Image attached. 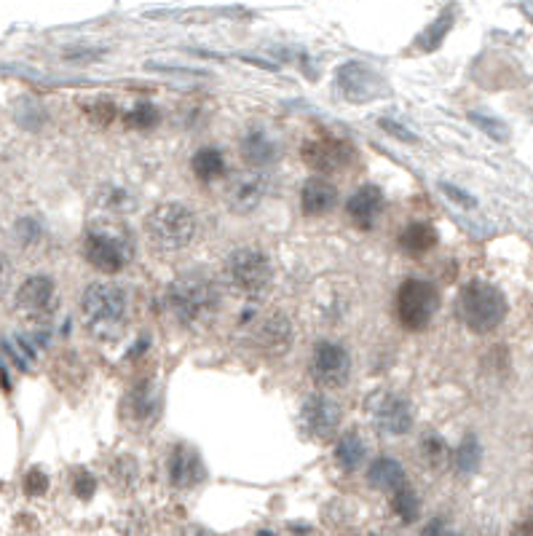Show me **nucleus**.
I'll use <instances>...</instances> for the list:
<instances>
[{
	"label": "nucleus",
	"mask_w": 533,
	"mask_h": 536,
	"mask_svg": "<svg viewBox=\"0 0 533 536\" xmlns=\"http://www.w3.org/2000/svg\"><path fill=\"white\" fill-rule=\"evenodd\" d=\"M81 316L91 335L102 341H116L124 333L127 316H129L127 293L118 284L94 282L81 295Z\"/></svg>",
	"instance_id": "1"
},
{
	"label": "nucleus",
	"mask_w": 533,
	"mask_h": 536,
	"mask_svg": "<svg viewBox=\"0 0 533 536\" xmlns=\"http://www.w3.org/2000/svg\"><path fill=\"white\" fill-rule=\"evenodd\" d=\"M167 304L185 327H201L220 309L218 284L207 273H182L167 290Z\"/></svg>",
	"instance_id": "2"
},
{
	"label": "nucleus",
	"mask_w": 533,
	"mask_h": 536,
	"mask_svg": "<svg viewBox=\"0 0 533 536\" xmlns=\"http://www.w3.org/2000/svg\"><path fill=\"white\" fill-rule=\"evenodd\" d=\"M84 258L102 273H118L134 261L132 231L118 221H99L84 236Z\"/></svg>",
	"instance_id": "3"
},
{
	"label": "nucleus",
	"mask_w": 533,
	"mask_h": 536,
	"mask_svg": "<svg viewBox=\"0 0 533 536\" xmlns=\"http://www.w3.org/2000/svg\"><path fill=\"white\" fill-rule=\"evenodd\" d=\"M145 236L153 250L172 255L185 250L196 236V215L178 201L159 204L145 218Z\"/></svg>",
	"instance_id": "4"
},
{
	"label": "nucleus",
	"mask_w": 533,
	"mask_h": 536,
	"mask_svg": "<svg viewBox=\"0 0 533 536\" xmlns=\"http://www.w3.org/2000/svg\"><path fill=\"white\" fill-rule=\"evenodd\" d=\"M458 314L472 333L486 335L507 319V298L496 284L472 279L458 293Z\"/></svg>",
	"instance_id": "5"
},
{
	"label": "nucleus",
	"mask_w": 533,
	"mask_h": 536,
	"mask_svg": "<svg viewBox=\"0 0 533 536\" xmlns=\"http://www.w3.org/2000/svg\"><path fill=\"white\" fill-rule=\"evenodd\" d=\"M225 282L241 298H266L273 284V268L266 253L258 247H236L225 261Z\"/></svg>",
	"instance_id": "6"
},
{
	"label": "nucleus",
	"mask_w": 533,
	"mask_h": 536,
	"mask_svg": "<svg viewBox=\"0 0 533 536\" xmlns=\"http://www.w3.org/2000/svg\"><path fill=\"white\" fill-rule=\"evenodd\" d=\"M440 309V293L432 282L424 279H405L397 290V316L402 327L421 333L432 325L435 314Z\"/></svg>",
	"instance_id": "7"
},
{
	"label": "nucleus",
	"mask_w": 533,
	"mask_h": 536,
	"mask_svg": "<svg viewBox=\"0 0 533 536\" xmlns=\"http://www.w3.org/2000/svg\"><path fill=\"white\" fill-rule=\"evenodd\" d=\"M301 159L303 164L319 172V178H327V175H335V172H343L352 159H354V148L346 142V139H338V137H313V139H306L301 145Z\"/></svg>",
	"instance_id": "8"
},
{
	"label": "nucleus",
	"mask_w": 533,
	"mask_h": 536,
	"mask_svg": "<svg viewBox=\"0 0 533 536\" xmlns=\"http://www.w3.org/2000/svg\"><path fill=\"white\" fill-rule=\"evenodd\" d=\"M312 378L316 387L322 389H341L349 384L352 376V357L346 352V346L335 344V341H319L313 346L312 362Z\"/></svg>",
	"instance_id": "9"
},
{
	"label": "nucleus",
	"mask_w": 533,
	"mask_h": 536,
	"mask_svg": "<svg viewBox=\"0 0 533 536\" xmlns=\"http://www.w3.org/2000/svg\"><path fill=\"white\" fill-rule=\"evenodd\" d=\"M250 338H252V346L263 357H284L292 349L295 330H292V322H290L287 314L271 312L258 316L250 325Z\"/></svg>",
	"instance_id": "10"
},
{
	"label": "nucleus",
	"mask_w": 533,
	"mask_h": 536,
	"mask_svg": "<svg viewBox=\"0 0 533 536\" xmlns=\"http://www.w3.org/2000/svg\"><path fill=\"white\" fill-rule=\"evenodd\" d=\"M301 427L312 440H330L341 427V407L327 395H312L301 407Z\"/></svg>",
	"instance_id": "11"
},
{
	"label": "nucleus",
	"mask_w": 533,
	"mask_h": 536,
	"mask_svg": "<svg viewBox=\"0 0 533 536\" xmlns=\"http://www.w3.org/2000/svg\"><path fill=\"white\" fill-rule=\"evenodd\" d=\"M268 191V178L261 172H241L228 180L225 185V204L236 215H250L261 207Z\"/></svg>",
	"instance_id": "12"
},
{
	"label": "nucleus",
	"mask_w": 533,
	"mask_h": 536,
	"mask_svg": "<svg viewBox=\"0 0 533 536\" xmlns=\"http://www.w3.org/2000/svg\"><path fill=\"white\" fill-rule=\"evenodd\" d=\"M338 87L343 91V97L352 99V102H370V99H375V97L384 94L381 76L373 67L362 65V62H346V65H341V70H338Z\"/></svg>",
	"instance_id": "13"
},
{
	"label": "nucleus",
	"mask_w": 533,
	"mask_h": 536,
	"mask_svg": "<svg viewBox=\"0 0 533 536\" xmlns=\"http://www.w3.org/2000/svg\"><path fill=\"white\" fill-rule=\"evenodd\" d=\"M373 424L386 438H402L413 427V405L400 395H384L373 405Z\"/></svg>",
	"instance_id": "14"
},
{
	"label": "nucleus",
	"mask_w": 533,
	"mask_h": 536,
	"mask_svg": "<svg viewBox=\"0 0 533 536\" xmlns=\"http://www.w3.org/2000/svg\"><path fill=\"white\" fill-rule=\"evenodd\" d=\"M16 306L27 316H48L56 306V287L48 276H30L16 290Z\"/></svg>",
	"instance_id": "15"
},
{
	"label": "nucleus",
	"mask_w": 533,
	"mask_h": 536,
	"mask_svg": "<svg viewBox=\"0 0 533 536\" xmlns=\"http://www.w3.org/2000/svg\"><path fill=\"white\" fill-rule=\"evenodd\" d=\"M167 469H169V483L175 489H182V491L196 489L204 480V475H207L199 450H193L190 446H182V443L172 448Z\"/></svg>",
	"instance_id": "16"
},
{
	"label": "nucleus",
	"mask_w": 533,
	"mask_h": 536,
	"mask_svg": "<svg viewBox=\"0 0 533 536\" xmlns=\"http://www.w3.org/2000/svg\"><path fill=\"white\" fill-rule=\"evenodd\" d=\"M384 207H386L384 191L378 185H362L346 201V215L359 228H373L378 223V218L384 215Z\"/></svg>",
	"instance_id": "17"
},
{
	"label": "nucleus",
	"mask_w": 533,
	"mask_h": 536,
	"mask_svg": "<svg viewBox=\"0 0 533 536\" xmlns=\"http://www.w3.org/2000/svg\"><path fill=\"white\" fill-rule=\"evenodd\" d=\"M338 204V188L327 178H312L301 188V212L306 218L330 215Z\"/></svg>",
	"instance_id": "18"
},
{
	"label": "nucleus",
	"mask_w": 533,
	"mask_h": 536,
	"mask_svg": "<svg viewBox=\"0 0 533 536\" xmlns=\"http://www.w3.org/2000/svg\"><path fill=\"white\" fill-rule=\"evenodd\" d=\"M313 312L319 316V322L335 325L349 314V295L330 282H319L316 298H313Z\"/></svg>",
	"instance_id": "19"
},
{
	"label": "nucleus",
	"mask_w": 533,
	"mask_h": 536,
	"mask_svg": "<svg viewBox=\"0 0 533 536\" xmlns=\"http://www.w3.org/2000/svg\"><path fill=\"white\" fill-rule=\"evenodd\" d=\"M239 150L244 156V161L250 167H268L279 159V148H276V139L266 134L263 129H250V132L241 137L239 142Z\"/></svg>",
	"instance_id": "20"
},
{
	"label": "nucleus",
	"mask_w": 533,
	"mask_h": 536,
	"mask_svg": "<svg viewBox=\"0 0 533 536\" xmlns=\"http://www.w3.org/2000/svg\"><path fill=\"white\" fill-rule=\"evenodd\" d=\"M367 480H370V486H373V489H378V491L395 493L397 489L405 486V469H402V464L397 461V459H392V456H381V459H375V461L370 464V469H367Z\"/></svg>",
	"instance_id": "21"
},
{
	"label": "nucleus",
	"mask_w": 533,
	"mask_h": 536,
	"mask_svg": "<svg viewBox=\"0 0 533 536\" xmlns=\"http://www.w3.org/2000/svg\"><path fill=\"white\" fill-rule=\"evenodd\" d=\"M437 228L432 223H410L405 225V231L400 233V247L407 255H426L429 250L437 247Z\"/></svg>",
	"instance_id": "22"
},
{
	"label": "nucleus",
	"mask_w": 533,
	"mask_h": 536,
	"mask_svg": "<svg viewBox=\"0 0 533 536\" xmlns=\"http://www.w3.org/2000/svg\"><path fill=\"white\" fill-rule=\"evenodd\" d=\"M364 459H367V446H364L362 435L356 429L343 432L341 440H338V446H335V461H338V467L343 472H354V469H359L364 464Z\"/></svg>",
	"instance_id": "23"
},
{
	"label": "nucleus",
	"mask_w": 533,
	"mask_h": 536,
	"mask_svg": "<svg viewBox=\"0 0 533 536\" xmlns=\"http://www.w3.org/2000/svg\"><path fill=\"white\" fill-rule=\"evenodd\" d=\"M190 170L196 180L201 182H215V180L225 178L228 167H225V156H222L218 148H201L193 153L190 159Z\"/></svg>",
	"instance_id": "24"
},
{
	"label": "nucleus",
	"mask_w": 533,
	"mask_h": 536,
	"mask_svg": "<svg viewBox=\"0 0 533 536\" xmlns=\"http://www.w3.org/2000/svg\"><path fill=\"white\" fill-rule=\"evenodd\" d=\"M418 456H421V461L426 467H443L445 461H447V443L437 432L426 429L421 435V440H418Z\"/></svg>",
	"instance_id": "25"
},
{
	"label": "nucleus",
	"mask_w": 533,
	"mask_h": 536,
	"mask_svg": "<svg viewBox=\"0 0 533 536\" xmlns=\"http://www.w3.org/2000/svg\"><path fill=\"white\" fill-rule=\"evenodd\" d=\"M453 464L461 475H472L480 467V443H477L475 435H466L461 440V446L456 448V453H453Z\"/></svg>",
	"instance_id": "26"
},
{
	"label": "nucleus",
	"mask_w": 533,
	"mask_h": 536,
	"mask_svg": "<svg viewBox=\"0 0 533 536\" xmlns=\"http://www.w3.org/2000/svg\"><path fill=\"white\" fill-rule=\"evenodd\" d=\"M392 510L397 512V518H400L402 523H413L421 515V501H418V496H415L413 489L402 486V489L392 493Z\"/></svg>",
	"instance_id": "27"
},
{
	"label": "nucleus",
	"mask_w": 533,
	"mask_h": 536,
	"mask_svg": "<svg viewBox=\"0 0 533 536\" xmlns=\"http://www.w3.org/2000/svg\"><path fill=\"white\" fill-rule=\"evenodd\" d=\"M159 110L150 105V102H139V105H134L132 110L127 113V124L137 129V132H148V129H153L156 124H159Z\"/></svg>",
	"instance_id": "28"
},
{
	"label": "nucleus",
	"mask_w": 533,
	"mask_h": 536,
	"mask_svg": "<svg viewBox=\"0 0 533 536\" xmlns=\"http://www.w3.org/2000/svg\"><path fill=\"white\" fill-rule=\"evenodd\" d=\"M99 204H102V207H108V210H118V212H124V210H132L134 199L129 196V191H124V188H108V191L102 193Z\"/></svg>",
	"instance_id": "29"
},
{
	"label": "nucleus",
	"mask_w": 533,
	"mask_h": 536,
	"mask_svg": "<svg viewBox=\"0 0 533 536\" xmlns=\"http://www.w3.org/2000/svg\"><path fill=\"white\" fill-rule=\"evenodd\" d=\"M87 113H89L91 121H97L99 127H108L116 119L118 110H116V105L110 99H94V102L87 105Z\"/></svg>",
	"instance_id": "30"
},
{
	"label": "nucleus",
	"mask_w": 533,
	"mask_h": 536,
	"mask_svg": "<svg viewBox=\"0 0 533 536\" xmlns=\"http://www.w3.org/2000/svg\"><path fill=\"white\" fill-rule=\"evenodd\" d=\"M469 121H472L475 127H480L483 132L488 134L490 139H498V142H504V139L509 137V129H507L501 121H496V119L480 116V113H469Z\"/></svg>",
	"instance_id": "31"
},
{
	"label": "nucleus",
	"mask_w": 533,
	"mask_h": 536,
	"mask_svg": "<svg viewBox=\"0 0 533 536\" xmlns=\"http://www.w3.org/2000/svg\"><path fill=\"white\" fill-rule=\"evenodd\" d=\"M46 489H48V478L41 469H30L27 478H25V491L30 493V496H41Z\"/></svg>",
	"instance_id": "32"
},
{
	"label": "nucleus",
	"mask_w": 533,
	"mask_h": 536,
	"mask_svg": "<svg viewBox=\"0 0 533 536\" xmlns=\"http://www.w3.org/2000/svg\"><path fill=\"white\" fill-rule=\"evenodd\" d=\"M94 489H97V480L91 478L89 472H78V475H76V480H73V491H76L78 499H89L91 493H94Z\"/></svg>",
	"instance_id": "33"
},
{
	"label": "nucleus",
	"mask_w": 533,
	"mask_h": 536,
	"mask_svg": "<svg viewBox=\"0 0 533 536\" xmlns=\"http://www.w3.org/2000/svg\"><path fill=\"white\" fill-rule=\"evenodd\" d=\"M440 188H443L445 196H450V201H456V204H461V207H475V204H477L466 191H461V188H456V185H450V182H440Z\"/></svg>",
	"instance_id": "34"
},
{
	"label": "nucleus",
	"mask_w": 533,
	"mask_h": 536,
	"mask_svg": "<svg viewBox=\"0 0 533 536\" xmlns=\"http://www.w3.org/2000/svg\"><path fill=\"white\" fill-rule=\"evenodd\" d=\"M450 25H453V16L450 14H443L440 19H437V25H435V33L429 30V38H426V48H435V46L440 44L445 38V33L450 30Z\"/></svg>",
	"instance_id": "35"
},
{
	"label": "nucleus",
	"mask_w": 533,
	"mask_h": 536,
	"mask_svg": "<svg viewBox=\"0 0 533 536\" xmlns=\"http://www.w3.org/2000/svg\"><path fill=\"white\" fill-rule=\"evenodd\" d=\"M381 129L389 134H395L397 139H402V142H415V134L407 132L405 127H400L397 121H389V119H381Z\"/></svg>",
	"instance_id": "36"
},
{
	"label": "nucleus",
	"mask_w": 533,
	"mask_h": 536,
	"mask_svg": "<svg viewBox=\"0 0 533 536\" xmlns=\"http://www.w3.org/2000/svg\"><path fill=\"white\" fill-rule=\"evenodd\" d=\"M421 536H456V534L447 529V523H445V521H440V518H437V521H432V523L424 529V534Z\"/></svg>",
	"instance_id": "37"
},
{
	"label": "nucleus",
	"mask_w": 533,
	"mask_h": 536,
	"mask_svg": "<svg viewBox=\"0 0 533 536\" xmlns=\"http://www.w3.org/2000/svg\"><path fill=\"white\" fill-rule=\"evenodd\" d=\"M512 536H533V521H523L512 529Z\"/></svg>",
	"instance_id": "38"
},
{
	"label": "nucleus",
	"mask_w": 533,
	"mask_h": 536,
	"mask_svg": "<svg viewBox=\"0 0 533 536\" xmlns=\"http://www.w3.org/2000/svg\"><path fill=\"white\" fill-rule=\"evenodd\" d=\"M175 536H215V534H210V531H204V529H182V531Z\"/></svg>",
	"instance_id": "39"
}]
</instances>
